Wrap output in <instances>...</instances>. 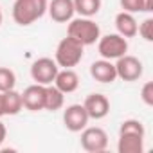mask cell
I'll return each mask as SVG.
<instances>
[{
    "label": "cell",
    "mask_w": 153,
    "mask_h": 153,
    "mask_svg": "<svg viewBox=\"0 0 153 153\" xmlns=\"http://www.w3.org/2000/svg\"><path fill=\"white\" fill-rule=\"evenodd\" d=\"M144 124L139 119H126L119 126V153H142L144 151Z\"/></svg>",
    "instance_id": "1"
},
{
    "label": "cell",
    "mask_w": 153,
    "mask_h": 153,
    "mask_svg": "<svg viewBox=\"0 0 153 153\" xmlns=\"http://www.w3.org/2000/svg\"><path fill=\"white\" fill-rule=\"evenodd\" d=\"M47 0H15L13 4V20L22 25H33L47 13Z\"/></svg>",
    "instance_id": "2"
},
{
    "label": "cell",
    "mask_w": 153,
    "mask_h": 153,
    "mask_svg": "<svg viewBox=\"0 0 153 153\" xmlns=\"http://www.w3.org/2000/svg\"><path fill=\"white\" fill-rule=\"evenodd\" d=\"M83 51H85V45L81 42L67 34V38H63L56 47L54 61L61 68H72L83 59Z\"/></svg>",
    "instance_id": "3"
},
{
    "label": "cell",
    "mask_w": 153,
    "mask_h": 153,
    "mask_svg": "<svg viewBox=\"0 0 153 153\" xmlns=\"http://www.w3.org/2000/svg\"><path fill=\"white\" fill-rule=\"evenodd\" d=\"M67 34L76 38L78 42H81L85 47L87 45H94L99 36H101V29L99 25L92 20V18H87V16H79V18H72L68 22V27H67Z\"/></svg>",
    "instance_id": "4"
},
{
    "label": "cell",
    "mask_w": 153,
    "mask_h": 153,
    "mask_svg": "<svg viewBox=\"0 0 153 153\" xmlns=\"http://www.w3.org/2000/svg\"><path fill=\"white\" fill-rule=\"evenodd\" d=\"M97 52L105 59H117V58H121V56H124L128 52V40L124 36H121L119 33L99 36Z\"/></svg>",
    "instance_id": "5"
},
{
    "label": "cell",
    "mask_w": 153,
    "mask_h": 153,
    "mask_svg": "<svg viewBox=\"0 0 153 153\" xmlns=\"http://www.w3.org/2000/svg\"><path fill=\"white\" fill-rule=\"evenodd\" d=\"M81 148L88 153H101L108 146V133L99 126H85L81 130Z\"/></svg>",
    "instance_id": "6"
},
{
    "label": "cell",
    "mask_w": 153,
    "mask_h": 153,
    "mask_svg": "<svg viewBox=\"0 0 153 153\" xmlns=\"http://www.w3.org/2000/svg\"><path fill=\"white\" fill-rule=\"evenodd\" d=\"M115 72H117V78L123 79V81H137L140 79V76L144 72V65L139 58L135 56H130V54H124L121 58L115 59Z\"/></svg>",
    "instance_id": "7"
},
{
    "label": "cell",
    "mask_w": 153,
    "mask_h": 153,
    "mask_svg": "<svg viewBox=\"0 0 153 153\" xmlns=\"http://www.w3.org/2000/svg\"><path fill=\"white\" fill-rule=\"evenodd\" d=\"M59 67L52 58H38L31 65V78L38 85H52Z\"/></svg>",
    "instance_id": "8"
},
{
    "label": "cell",
    "mask_w": 153,
    "mask_h": 153,
    "mask_svg": "<svg viewBox=\"0 0 153 153\" xmlns=\"http://www.w3.org/2000/svg\"><path fill=\"white\" fill-rule=\"evenodd\" d=\"M88 121L90 117L83 105H70L63 110V124L68 131H81L85 126H88Z\"/></svg>",
    "instance_id": "9"
},
{
    "label": "cell",
    "mask_w": 153,
    "mask_h": 153,
    "mask_svg": "<svg viewBox=\"0 0 153 153\" xmlns=\"http://www.w3.org/2000/svg\"><path fill=\"white\" fill-rule=\"evenodd\" d=\"M22 105L29 112L45 110V85H29L22 92Z\"/></svg>",
    "instance_id": "10"
},
{
    "label": "cell",
    "mask_w": 153,
    "mask_h": 153,
    "mask_svg": "<svg viewBox=\"0 0 153 153\" xmlns=\"http://www.w3.org/2000/svg\"><path fill=\"white\" fill-rule=\"evenodd\" d=\"M83 106H85L88 117L96 119V121L105 119L108 115V112H110V101H108V97L105 94H97V92L96 94H88L85 97Z\"/></svg>",
    "instance_id": "11"
},
{
    "label": "cell",
    "mask_w": 153,
    "mask_h": 153,
    "mask_svg": "<svg viewBox=\"0 0 153 153\" xmlns=\"http://www.w3.org/2000/svg\"><path fill=\"white\" fill-rule=\"evenodd\" d=\"M47 13L49 16L58 22V24H67L72 20L74 16V2L72 0H51L47 6Z\"/></svg>",
    "instance_id": "12"
},
{
    "label": "cell",
    "mask_w": 153,
    "mask_h": 153,
    "mask_svg": "<svg viewBox=\"0 0 153 153\" xmlns=\"http://www.w3.org/2000/svg\"><path fill=\"white\" fill-rule=\"evenodd\" d=\"M90 76L99 81V83H114L117 79V72H115V65L112 63V59H97L90 65Z\"/></svg>",
    "instance_id": "13"
},
{
    "label": "cell",
    "mask_w": 153,
    "mask_h": 153,
    "mask_svg": "<svg viewBox=\"0 0 153 153\" xmlns=\"http://www.w3.org/2000/svg\"><path fill=\"white\" fill-rule=\"evenodd\" d=\"M52 85H54L56 88H59L65 96H67V94H72V92L78 90V87H79V76L76 74L72 68L58 70V74H56Z\"/></svg>",
    "instance_id": "14"
},
{
    "label": "cell",
    "mask_w": 153,
    "mask_h": 153,
    "mask_svg": "<svg viewBox=\"0 0 153 153\" xmlns=\"http://www.w3.org/2000/svg\"><path fill=\"white\" fill-rule=\"evenodd\" d=\"M137 20L133 16V13H128V11H121L115 15V29L121 36H124L126 40L128 38H133L137 36Z\"/></svg>",
    "instance_id": "15"
},
{
    "label": "cell",
    "mask_w": 153,
    "mask_h": 153,
    "mask_svg": "<svg viewBox=\"0 0 153 153\" xmlns=\"http://www.w3.org/2000/svg\"><path fill=\"white\" fill-rule=\"evenodd\" d=\"M24 108L22 105V94L16 92L15 88L2 92V110L4 115H16L20 114V110Z\"/></svg>",
    "instance_id": "16"
},
{
    "label": "cell",
    "mask_w": 153,
    "mask_h": 153,
    "mask_svg": "<svg viewBox=\"0 0 153 153\" xmlns=\"http://www.w3.org/2000/svg\"><path fill=\"white\" fill-rule=\"evenodd\" d=\"M63 105H65V94L54 85H47L45 87V110L56 112V110H61Z\"/></svg>",
    "instance_id": "17"
},
{
    "label": "cell",
    "mask_w": 153,
    "mask_h": 153,
    "mask_svg": "<svg viewBox=\"0 0 153 153\" xmlns=\"http://www.w3.org/2000/svg\"><path fill=\"white\" fill-rule=\"evenodd\" d=\"M74 2V11L79 13V16L92 18L99 13L101 9V0H72Z\"/></svg>",
    "instance_id": "18"
},
{
    "label": "cell",
    "mask_w": 153,
    "mask_h": 153,
    "mask_svg": "<svg viewBox=\"0 0 153 153\" xmlns=\"http://www.w3.org/2000/svg\"><path fill=\"white\" fill-rule=\"evenodd\" d=\"M16 85V74L7 68V67H0V92H6L15 88Z\"/></svg>",
    "instance_id": "19"
},
{
    "label": "cell",
    "mask_w": 153,
    "mask_h": 153,
    "mask_svg": "<svg viewBox=\"0 0 153 153\" xmlns=\"http://www.w3.org/2000/svg\"><path fill=\"white\" fill-rule=\"evenodd\" d=\"M137 34H140V38L146 42H153V18H146L142 24H139Z\"/></svg>",
    "instance_id": "20"
},
{
    "label": "cell",
    "mask_w": 153,
    "mask_h": 153,
    "mask_svg": "<svg viewBox=\"0 0 153 153\" xmlns=\"http://www.w3.org/2000/svg\"><path fill=\"white\" fill-rule=\"evenodd\" d=\"M123 11L128 13H144V0H119Z\"/></svg>",
    "instance_id": "21"
},
{
    "label": "cell",
    "mask_w": 153,
    "mask_h": 153,
    "mask_svg": "<svg viewBox=\"0 0 153 153\" xmlns=\"http://www.w3.org/2000/svg\"><path fill=\"white\" fill-rule=\"evenodd\" d=\"M140 99L146 106H153V83L151 81H146L142 85V90H140Z\"/></svg>",
    "instance_id": "22"
},
{
    "label": "cell",
    "mask_w": 153,
    "mask_h": 153,
    "mask_svg": "<svg viewBox=\"0 0 153 153\" xmlns=\"http://www.w3.org/2000/svg\"><path fill=\"white\" fill-rule=\"evenodd\" d=\"M6 135H7V130H6V124L0 121V146H2V142L6 140Z\"/></svg>",
    "instance_id": "23"
},
{
    "label": "cell",
    "mask_w": 153,
    "mask_h": 153,
    "mask_svg": "<svg viewBox=\"0 0 153 153\" xmlns=\"http://www.w3.org/2000/svg\"><path fill=\"white\" fill-rule=\"evenodd\" d=\"M153 11V0H144V13H151Z\"/></svg>",
    "instance_id": "24"
},
{
    "label": "cell",
    "mask_w": 153,
    "mask_h": 153,
    "mask_svg": "<svg viewBox=\"0 0 153 153\" xmlns=\"http://www.w3.org/2000/svg\"><path fill=\"white\" fill-rule=\"evenodd\" d=\"M4 115V110H2V92H0V117Z\"/></svg>",
    "instance_id": "25"
},
{
    "label": "cell",
    "mask_w": 153,
    "mask_h": 153,
    "mask_svg": "<svg viewBox=\"0 0 153 153\" xmlns=\"http://www.w3.org/2000/svg\"><path fill=\"white\" fill-rule=\"evenodd\" d=\"M2 18H4V16H2V9H0V25H2Z\"/></svg>",
    "instance_id": "26"
}]
</instances>
